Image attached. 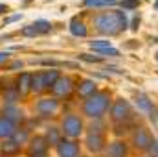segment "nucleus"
I'll list each match as a JSON object with an SVG mask.
<instances>
[{
    "instance_id": "nucleus-1",
    "label": "nucleus",
    "mask_w": 158,
    "mask_h": 157,
    "mask_svg": "<svg viewBox=\"0 0 158 157\" xmlns=\"http://www.w3.org/2000/svg\"><path fill=\"white\" fill-rule=\"evenodd\" d=\"M94 26L99 34L105 35H116L121 30L127 28V17L123 11H107L94 19Z\"/></svg>"
},
{
    "instance_id": "nucleus-2",
    "label": "nucleus",
    "mask_w": 158,
    "mask_h": 157,
    "mask_svg": "<svg viewBox=\"0 0 158 157\" xmlns=\"http://www.w3.org/2000/svg\"><path fill=\"white\" fill-rule=\"evenodd\" d=\"M109 94L107 92H94L92 96L86 98L85 105H83V111L86 117H92V118H99L107 109H109Z\"/></svg>"
},
{
    "instance_id": "nucleus-3",
    "label": "nucleus",
    "mask_w": 158,
    "mask_h": 157,
    "mask_svg": "<svg viewBox=\"0 0 158 157\" xmlns=\"http://www.w3.org/2000/svg\"><path fill=\"white\" fill-rule=\"evenodd\" d=\"M63 131H64V135H68V137H79L81 135V131H83V122H81V118L76 117V115H68V117H64L63 120Z\"/></svg>"
},
{
    "instance_id": "nucleus-4",
    "label": "nucleus",
    "mask_w": 158,
    "mask_h": 157,
    "mask_svg": "<svg viewBox=\"0 0 158 157\" xmlns=\"http://www.w3.org/2000/svg\"><path fill=\"white\" fill-rule=\"evenodd\" d=\"M57 154L59 157H77L79 155V146L74 141H61L57 144Z\"/></svg>"
},
{
    "instance_id": "nucleus-5",
    "label": "nucleus",
    "mask_w": 158,
    "mask_h": 157,
    "mask_svg": "<svg viewBox=\"0 0 158 157\" xmlns=\"http://www.w3.org/2000/svg\"><path fill=\"white\" fill-rule=\"evenodd\" d=\"M59 107V102L55 98H42L37 102V111L40 115H53Z\"/></svg>"
},
{
    "instance_id": "nucleus-6",
    "label": "nucleus",
    "mask_w": 158,
    "mask_h": 157,
    "mask_svg": "<svg viewBox=\"0 0 158 157\" xmlns=\"http://www.w3.org/2000/svg\"><path fill=\"white\" fill-rule=\"evenodd\" d=\"M46 139L44 137H35L31 139L30 146V157H46Z\"/></svg>"
},
{
    "instance_id": "nucleus-7",
    "label": "nucleus",
    "mask_w": 158,
    "mask_h": 157,
    "mask_svg": "<svg viewBox=\"0 0 158 157\" xmlns=\"http://www.w3.org/2000/svg\"><path fill=\"white\" fill-rule=\"evenodd\" d=\"M55 96H68L72 91V79L70 78H59L55 81V85L52 87Z\"/></svg>"
},
{
    "instance_id": "nucleus-8",
    "label": "nucleus",
    "mask_w": 158,
    "mask_h": 157,
    "mask_svg": "<svg viewBox=\"0 0 158 157\" xmlns=\"http://www.w3.org/2000/svg\"><path fill=\"white\" fill-rule=\"evenodd\" d=\"M132 142H134L136 148L145 150V148H149V144L153 142V139H151V135H149L147 129H138V131L134 133V137H132Z\"/></svg>"
},
{
    "instance_id": "nucleus-9",
    "label": "nucleus",
    "mask_w": 158,
    "mask_h": 157,
    "mask_svg": "<svg viewBox=\"0 0 158 157\" xmlns=\"http://www.w3.org/2000/svg\"><path fill=\"white\" fill-rule=\"evenodd\" d=\"M110 115L114 120H123V118L129 117V102L127 100H118L112 109H110Z\"/></svg>"
},
{
    "instance_id": "nucleus-10",
    "label": "nucleus",
    "mask_w": 158,
    "mask_h": 157,
    "mask_svg": "<svg viewBox=\"0 0 158 157\" xmlns=\"http://www.w3.org/2000/svg\"><path fill=\"white\" fill-rule=\"evenodd\" d=\"M86 144L92 152H99L103 148V137L99 131H90L88 137H86Z\"/></svg>"
},
{
    "instance_id": "nucleus-11",
    "label": "nucleus",
    "mask_w": 158,
    "mask_h": 157,
    "mask_svg": "<svg viewBox=\"0 0 158 157\" xmlns=\"http://www.w3.org/2000/svg\"><path fill=\"white\" fill-rule=\"evenodd\" d=\"M17 131L15 122L6 117H0V137H13V133Z\"/></svg>"
},
{
    "instance_id": "nucleus-12",
    "label": "nucleus",
    "mask_w": 158,
    "mask_h": 157,
    "mask_svg": "<svg viewBox=\"0 0 158 157\" xmlns=\"http://www.w3.org/2000/svg\"><path fill=\"white\" fill-rule=\"evenodd\" d=\"M31 78H33V76H30L28 72L20 74V78L17 81V91H19L20 94H26V92L31 89Z\"/></svg>"
},
{
    "instance_id": "nucleus-13",
    "label": "nucleus",
    "mask_w": 158,
    "mask_h": 157,
    "mask_svg": "<svg viewBox=\"0 0 158 157\" xmlns=\"http://www.w3.org/2000/svg\"><path fill=\"white\" fill-rule=\"evenodd\" d=\"M125 154H127V148H125V144L119 142V141L112 142V144L109 146V157H125Z\"/></svg>"
},
{
    "instance_id": "nucleus-14",
    "label": "nucleus",
    "mask_w": 158,
    "mask_h": 157,
    "mask_svg": "<svg viewBox=\"0 0 158 157\" xmlns=\"http://www.w3.org/2000/svg\"><path fill=\"white\" fill-rule=\"evenodd\" d=\"M94 92H96V83H94L92 79H85V81L79 85V94H81V96H86V98H88V96H92Z\"/></svg>"
},
{
    "instance_id": "nucleus-15",
    "label": "nucleus",
    "mask_w": 158,
    "mask_h": 157,
    "mask_svg": "<svg viewBox=\"0 0 158 157\" xmlns=\"http://www.w3.org/2000/svg\"><path fill=\"white\" fill-rule=\"evenodd\" d=\"M70 32H72V35H76V37H85L86 35V26L83 24V22H79V20H72L70 22Z\"/></svg>"
},
{
    "instance_id": "nucleus-16",
    "label": "nucleus",
    "mask_w": 158,
    "mask_h": 157,
    "mask_svg": "<svg viewBox=\"0 0 158 157\" xmlns=\"http://www.w3.org/2000/svg\"><path fill=\"white\" fill-rule=\"evenodd\" d=\"M136 105H138V109H142V111H153V104H151V100L145 96V94H138L136 96Z\"/></svg>"
},
{
    "instance_id": "nucleus-17",
    "label": "nucleus",
    "mask_w": 158,
    "mask_h": 157,
    "mask_svg": "<svg viewBox=\"0 0 158 157\" xmlns=\"http://www.w3.org/2000/svg\"><path fill=\"white\" fill-rule=\"evenodd\" d=\"M42 78H44V85L48 89V87L55 85V81L59 79V72L57 70H48V72H42Z\"/></svg>"
},
{
    "instance_id": "nucleus-18",
    "label": "nucleus",
    "mask_w": 158,
    "mask_h": 157,
    "mask_svg": "<svg viewBox=\"0 0 158 157\" xmlns=\"http://www.w3.org/2000/svg\"><path fill=\"white\" fill-rule=\"evenodd\" d=\"M86 7H103V6H116V0H85Z\"/></svg>"
},
{
    "instance_id": "nucleus-19",
    "label": "nucleus",
    "mask_w": 158,
    "mask_h": 157,
    "mask_svg": "<svg viewBox=\"0 0 158 157\" xmlns=\"http://www.w3.org/2000/svg\"><path fill=\"white\" fill-rule=\"evenodd\" d=\"M46 142L48 144H59L61 142V135H59V129H55V128H52V129H48V133H46Z\"/></svg>"
},
{
    "instance_id": "nucleus-20",
    "label": "nucleus",
    "mask_w": 158,
    "mask_h": 157,
    "mask_svg": "<svg viewBox=\"0 0 158 157\" xmlns=\"http://www.w3.org/2000/svg\"><path fill=\"white\" fill-rule=\"evenodd\" d=\"M31 89H33L35 92H40V91H44V89H46L42 74H35V76L31 78Z\"/></svg>"
},
{
    "instance_id": "nucleus-21",
    "label": "nucleus",
    "mask_w": 158,
    "mask_h": 157,
    "mask_svg": "<svg viewBox=\"0 0 158 157\" xmlns=\"http://www.w3.org/2000/svg\"><path fill=\"white\" fill-rule=\"evenodd\" d=\"M2 152L6 154V155H9V154H17L19 152V144L11 139V141H6L4 144H2Z\"/></svg>"
},
{
    "instance_id": "nucleus-22",
    "label": "nucleus",
    "mask_w": 158,
    "mask_h": 157,
    "mask_svg": "<svg viewBox=\"0 0 158 157\" xmlns=\"http://www.w3.org/2000/svg\"><path fill=\"white\" fill-rule=\"evenodd\" d=\"M13 141H15L17 144L26 142V141H28V131H26V129H17V131L13 133Z\"/></svg>"
},
{
    "instance_id": "nucleus-23",
    "label": "nucleus",
    "mask_w": 158,
    "mask_h": 157,
    "mask_svg": "<svg viewBox=\"0 0 158 157\" xmlns=\"http://www.w3.org/2000/svg\"><path fill=\"white\" fill-rule=\"evenodd\" d=\"M33 26L37 28V32H39V34H48V32L52 30V26H50V22H48V20H35V22H33Z\"/></svg>"
},
{
    "instance_id": "nucleus-24",
    "label": "nucleus",
    "mask_w": 158,
    "mask_h": 157,
    "mask_svg": "<svg viewBox=\"0 0 158 157\" xmlns=\"http://www.w3.org/2000/svg\"><path fill=\"white\" fill-rule=\"evenodd\" d=\"M90 48L101 52L105 48H110V41H90Z\"/></svg>"
},
{
    "instance_id": "nucleus-25",
    "label": "nucleus",
    "mask_w": 158,
    "mask_h": 157,
    "mask_svg": "<svg viewBox=\"0 0 158 157\" xmlns=\"http://www.w3.org/2000/svg\"><path fill=\"white\" fill-rule=\"evenodd\" d=\"M4 115H6V118H9V120H13V118H19V109L17 107H13V105H6L4 107Z\"/></svg>"
},
{
    "instance_id": "nucleus-26",
    "label": "nucleus",
    "mask_w": 158,
    "mask_h": 157,
    "mask_svg": "<svg viewBox=\"0 0 158 157\" xmlns=\"http://www.w3.org/2000/svg\"><path fill=\"white\" fill-rule=\"evenodd\" d=\"M79 57L83 59V61H86V63H99L103 57L101 56H90V54H79Z\"/></svg>"
},
{
    "instance_id": "nucleus-27",
    "label": "nucleus",
    "mask_w": 158,
    "mask_h": 157,
    "mask_svg": "<svg viewBox=\"0 0 158 157\" xmlns=\"http://www.w3.org/2000/svg\"><path fill=\"white\" fill-rule=\"evenodd\" d=\"M20 34H22V35H26V37H33V35H37L39 32H37V28H35L33 24H30V26H24Z\"/></svg>"
},
{
    "instance_id": "nucleus-28",
    "label": "nucleus",
    "mask_w": 158,
    "mask_h": 157,
    "mask_svg": "<svg viewBox=\"0 0 158 157\" xmlns=\"http://www.w3.org/2000/svg\"><path fill=\"white\" fill-rule=\"evenodd\" d=\"M99 56H101V57H116V56H119V52L116 50V48H112V46H110V48L101 50V52H99Z\"/></svg>"
},
{
    "instance_id": "nucleus-29",
    "label": "nucleus",
    "mask_w": 158,
    "mask_h": 157,
    "mask_svg": "<svg viewBox=\"0 0 158 157\" xmlns=\"http://www.w3.org/2000/svg\"><path fill=\"white\" fill-rule=\"evenodd\" d=\"M17 96H19V91H13V89H9V91H6V94H4V98L9 102V104H13L15 100H17Z\"/></svg>"
},
{
    "instance_id": "nucleus-30",
    "label": "nucleus",
    "mask_w": 158,
    "mask_h": 157,
    "mask_svg": "<svg viewBox=\"0 0 158 157\" xmlns=\"http://www.w3.org/2000/svg\"><path fill=\"white\" fill-rule=\"evenodd\" d=\"M138 0H123L121 2V6H123V9H134V7H138Z\"/></svg>"
},
{
    "instance_id": "nucleus-31",
    "label": "nucleus",
    "mask_w": 158,
    "mask_h": 157,
    "mask_svg": "<svg viewBox=\"0 0 158 157\" xmlns=\"http://www.w3.org/2000/svg\"><path fill=\"white\" fill-rule=\"evenodd\" d=\"M147 150H149V152H151L155 157H158V142H155V141H153V142L149 144V148H147Z\"/></svg>"
},
{
    "instance_id": "nucleus-32",
    "label": "nucleus",
    "mask_w": 158,
    "mask_h": 157,
    "mask_svg": "<svg viewBox=\"0 0 158 157\" xmlns=\"http://www.w3.org/2000/svg\"><path fill=\"white\" fill-rule=\"evenodd\" d=\"M19 19H20V13H19V15H13V17H9V19L6 20V24H11V22H15V20H19ZM6 24H4V26H6Z\"/></svg>"
},
{
    "instance_id": "nucleus-33",
    "label": "nucleus",
    "mask_w": 158,
    "mask_h": 157,
    "mask_svg": "<svg viewBox=\"0 0 158 157\" xmlns=\"http://www.w3.org/2000/svg\"><path fill=\"white\" fill-rule=\"evenodd\" d=\"M22 67V61H15V63H11V69H20Z\"/></svg>"
},
{
    "instance_id": "nucleus-34",
    "label": "nucleus",
    "mask_w": 158,
    "mask_h": 157,
    "mask_svg": "<svg viewBox=\"0 0 158 157\" xmlns=\"http://www.w3.org/2000/svg\"><path fill=\"white\" fill-rule=\"evenodd\" d=\"M7 56H9L7 52H0V63H2V61H6V59H7Z\"/></svg>"
},
{
    "instance_id": "nucleus-35",
    "label": "nucleus",
    "mask_w": 158,
    "mask_h": 157,
    "mask_svg": "<svg viewBox=\"0 0 158 157\" xmlns=\"http://www.w3.org/2000/svg\"><path fill=\"white\" fill-rule=\"evenodd\" d=\"M4 11H7V7H6V4H0V13H4Z\"/></svg>"
},
{
    "instance_id": "nucleus-36",
    "label": "nucleus",
    "mask_w": 158,
    "mask_h": 157,
    "mask_svg": "<svg viewBox=\"0 0 158 157\" xmlns=\"http://www.w3.org/2000/svg\"><path fill=\"white\" fill-rule=\"evenodd\" d=\"M155 7H156V9H158V0H156V2H155Z\"/></svg>"
},
{
    "instance_id": "nucleus-37",
    "label": "nucleus",
    "mask_w": 158,
    "mask_h": 157,
    "mask_svg": "<svg viewBox=\"0 0 158 157\" xmlns=\"http://www.w3.org/2000/svg\"><path fill=\"white\" fill-rule=\"evenodd\" d=\"M156 59H158V54H156Z\"/></svg>"
}]
</instances>
